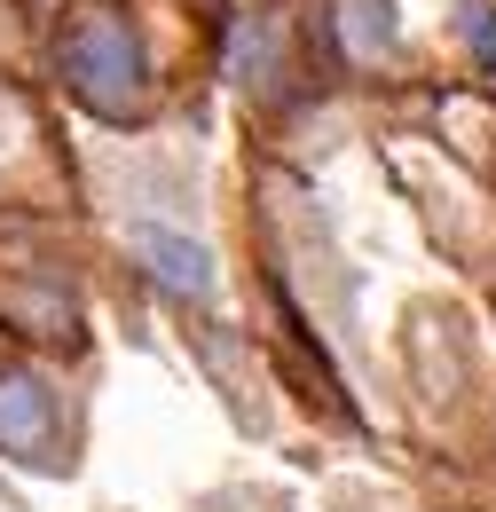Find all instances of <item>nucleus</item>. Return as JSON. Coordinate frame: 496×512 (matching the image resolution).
Masks as SVG:
<instances>
[{"label": "nucleus", "mask_w": 496, "mask_h": 512, "mask_svg": "<svg viewBox=\"0 0 496 512\" xmlns=\"http://www.w3.org/2000/svg\"><path fill=\"white\" fill-rule=\"evenodd\" d=\"M465 40L481 48V64H496V8H481V0L465 8Z\"/></svg>", "instance_id": "39448f33"}, {"label": "nucleus", "mask_w": 496, "mask_h": 512, "mask_svg": "<svg viewBox=\"0 0 496 512\" xmlns=\"http://www.w3.org/2000/svg\"><path fill=\"white\" fill-rule=\"evenodd\" d=\"M126 253H134V268H142L158 292H174L182 308H213L221 276H213V253H205L197 237L158 229V221H134V229H126Z\"/></svg>", "instance_id": "7ed1b4c3"}, {"label": "nucleus", "mask_w": 496, "mask_h": 512, "mask_svg": "<svg viewBox=\"0 0 496 512\" xmlns=\"http://www.w3.org/2000/svg\"><path fill=\"white\" fill-rule=\"evenodd\" d=\"M347 32H355V56H386L394 48V8L386 0H347Z\"/></svg>", "instance_id": "20e7f679"}, {"label": "nucleus", "mask_w": 496, "mask_h": 512, "mask_svg": "<svg viewBox=\"0 0 496 512\" xmlns=\"http://www.w3.org/2000/svg\"><path fill=\"white\" fill-rule=\"evenodd\" d=\"M0 457L32 465V473H63V394L24 363H0Z\"/></svg>", "instance_id": "f03ea898"}, {"label": "nucleus", "mask_w": 496, "mask_h": 512, "mask_svg": "<svg viewBox=\"0 0 496 512\" xmlns=\"http://www.w3.org/2000/svg\"><path fill=\"white\" fill-rule=\"evenodd\" d=\"M63 79H71V95L95 111V119H142L150 111V64H142V40L126 32V16L111 8H87L71 32H63Z\"/></svg>", "instance_id": "f257e3e1"}]
</instances>
